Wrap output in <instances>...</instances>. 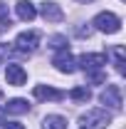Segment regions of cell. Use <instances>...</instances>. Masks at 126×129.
Segmentation results:
<instances>
[{
    "label": "cell",
    "instance_id": "ac0fdd59",
    "mask_svg": "<svg viewBox=\"0 0 126 129\" xmlns=\"http://www.w3.org/2000/svg\"><path fill=\"white\" fill-rule=\"evenodd\" d=\"M77 35H79V37H89V35H92V27H79Z\"/></svg>",
    "mask_w": 126,
    "mask_h": 129
},
{
    "label": "cell",
    "instance_id": "277c9868",
    "mask_svg": "<svg viewBox=\"0 0 126 129\" xmlns=\"http://www.w3.org/2000/svg\"><path fill=\"white\" fill-rule=\"evenodd\" d=\"M77 64L82 70H87V72H92V70H101L104 64H106V55L104 52H87V55H82L77 60Z\"/></svg>",
    "mask_w": 126,
    "mask_h": 129
},
{
    "label": "cell",
    "instance_id": "e0dca14e",
    "mask_svg": "<svg viewBox=\"0 0 126 129\" xmlns=\"http://www.w3.org/2000/svg\"><path fill=\"white\" fill-rule=\"evenodd\" d=\"M87 80L94 82V84H99V82H104V72H99V70H92V72L87 75Z\"/></svg>",
    "mask_w": 126,
    "mask_h": 129
},
{
    "label": "cell",
    "instance_id": "5bb4252c",
    "mask_svg": "<svg viewBox=\"0 0 126 129\" xmlns=\"http://www.w3.org/2000/svg\"><path fill=\"white\" fill-rule=\"evenodd\" d=\"M10 27H13V22H10V15H8V5L0 3V32L10 30Z\"/></svg>",
    "mask_w": 126,
    "mask_h": 129
},
{
    "label": "cell",
    "instance_id": "ba28073f",
    "mask_svg": "<svg viewBox=\"0 0 126 129\" xmlns=\"http://www.w3.org/2000/svg\"><path fill=\"white\" fill-rule=\"evenodd\" d=\"M40 13H42V17H45L47 22H62L64 20V10L57 3H52V0H45V3L40 5Z\"/></svg>",
    "mask_w": 126,
    "mask_h": 129
},
{
    "label": "cell",
    "instance_id": "2e32d148",
    "mask_svg": "<svg viewBox=\"0 0 126 129\" xmlns=\"http://www.w3.org/2000/svg\"><path fill=\"white\" fill-rule=\"evenodd\" d=\"M111 55L116 57V70L124 75V47H121V45H116V47L111 50Z\"/></svg>",
    "mask_w": 126,
    "mask_h": 129
},
{
    "label": "cell",
    "instance_id": "d6986e66",
    "mask_svg": "<svg viewBox=\"0 0 126 129\" xmlns=\"http://www.w3.org/2000/svg\"><path fill=\"white\" fill-rule=\"evenodd\" d=\"M5 129H25V124H20V122H8Z\"/></svg>",
    "mask_w": 126,
    "mask_h": 129
},
{
    "label": "cell",
    "instance_id": "5b68a950",
    "mask_svg": "<svg viewBox=\"0 0 126 129\" xmlns=\"http://www.w3.org/2000/svg\"><path fill=\"white\" fill-rule=\"evenodd\" d=\"M52 64H54L59 72H64V75H72V72L77 70V60L72 57V52H69V50H59V52L54 55Z\"/></svg>",
    "mask_w": 126,
    "mask_h": 129
},
{
    "label": "cell",
    "instance_id": "3957f363",
    "mask_svg": "<svg viewBox=\"0 0 126 129\" xmlns=\"http://www.w3.org/2000/svg\"><path fill=\"white\" fill-rule=\"evenodd\" d=\"M40 47V32L37 30H27V32H20L15 37V50L17 52H35Z\"/></svg>",
    "mask_w": 126,
    "mask_h": 129
},
{
    "label": "cell",
    "instance_id": "ffe728a7",
    "mask_svg": "<svg viewBox=\"0 0 126 129\" xmlns=\"http://www.w3.org/2000/svg\"><path fill=\"white\" fill-rule=\"evenodd\" d=\"M8 52H10V47H8L5 42H0V60H3V57H8Z\"/></svg>",
    "mask_w": 126,
    "mask_h": 129
},
{
    "label": "cell",
    "instance_id": "9a60e30c",
    "mask_svg": "<svg viewBox=\"0 0 126 129\" xmlns=\"http://www.w3.org/2000/svg\"><path fill=\"white\" fill-rule=\"evenodd\" d=\"M49 47L57 50V52H59V50H67V37H64V35H52V37H49Z\"/></svg>",
    "mask_w": 126,
    "mask_h": 129
},
{
    "label": "cell",
    "instance_id": "8992f818",
    "mask_svg": "<svg viewBox=\"0 0 126 129\" xmlns=\"http://www.w3.org/2000/svg\"><path fill=\"white\" fill-rule=\"evenodd\" d=\"M101 104H106V107H111V109H121V87L119 84H106V89L101 92Z\"/></svg>",
    "mask_w": 126,
    "mask_h": 129
},
{
    "label": "cell",
    "instance_id": "9c48e42d",
    "mask_svg": "<svg viewBox=\"0 0 126 129\" xmlns=\"http://www.w3.org/2000/svg\"><path fill=\"white\" fill-rule=\"evenodd\" d=\"M5 80L8 84H13V87H22L25 82H27V72L22 70V64H8V70H5Z\"/></svg>",
    "mask_w": 126,
    "mask_h": 129
},
{
    "label": "cell",
    "instance_id": "4fadbf2b",
    "mask_svg": "<svg viewBox=\"0 0 126 129\" xmlns=\"http://www.w3.org/2000/svg\"><path fill=\"white\" fill-rule=\"evenodd\" d=\"M69 97H72L74 102H89V99H92V92H89V87H74V89L69 92Z\"/></svg>",
    "mask_w": 126,
    "mask_h": 129
},
{
    "label": "cell",
    "instance_id": "52a82bcc",
    "mask_svg": "<svg viewBox=\"0 0 126 129\" xmlns=\"http://www.w3.org/2000/svg\"><path fill=\"white\" fill-rule=\"evenodd\" d=\"M32 94H35V99H40V102H59V99L67 97L62 89H54V87H47V84H37Z\"/></svg>",
    "mask_w": 126,
    "mask_h": 129
},
{
    "label": "cell",
    "instance_id": "7a4b0ae2",
    "mask_svg": "<svg viewBox=\"0 0 126 129\" xmlns=\"http://www.w3.org/2000/svg\"><path fill=\"white\" fill-rule=\"evenodd\" d=\"M92 25L99 32H106V35H114V32L121 30V20H119V15H114V13H99L92 20Z\"/></svg>",
    "mask_w": 126,
    "mask_h": 129
},
{
    "label": "cell",
    "instance_id": "6da1fadb",
    "mask_svg": "<svg viewBox=\"0 0 126 129\" xmlns=\"http://www.w3.org/2000/svg\"><path fill=\"white\" fill-rule=\"evenodd\" d=\"M82 129H106L111 124V114L106 109H89L79 117Z\"/></svg>",
    "mask_w": 126,
    "mask_h": 129
},
{
    "label": "cell",
    "instance_id": "30bf717a",
    "mask_svg": "<svg viewBox=\"0 0 126 129\" xmlns=\"http://www.w3.org/2000/svg\"><path fill=\"white\" fill-rule=\"evenodd\" d=\"M15 13H17V17H20V20L30 22V20H35V17H37V8L32 5L30 0H20V3L15 5Z\"/></svg>",
    "mask_w": 126,
    "mask_h": 129
},
{
    "label": "cell",
    "instance_id": "8fae6325",
    "mask_svg": "<svg viewBox=\"0 0 126 129\" xmlns=\"http://www.w3.org/2000/svg\"><path fill=\"white\" fill-rule=\"evenodd\" d=\"M5 112L10 114H25L27 109H30V104H27V99H20V97H15V99H10L5 107H3Z\"/></svg>",
    "mask_w": 126,
    "mask_h": 129
},
{
    "label": "cell",
    "instance_id": "44dd1931",
    "mask_svg": "<svg viewBox=\"0 0 126 129\" xmlns=\"http://www.w3.org/2000/svg\"><path fill=\"white\" fill-rule=\"evenodd\" d=\"M0 124H5V109L0 107Z\"/></svg>",
    "mask_w": 126,
    "mask_h": 129
},
{
    "label": "cell",
    "instance_id": "7c38bea8",
    "mask_svg": "<svg viewBox=\"0 0 126 129\" xmlns=\"http://www.w3.org/2000/svg\"><path fill=\"white\" fill-rule=\"evenodd\" d=\"M42 129H67V119L59 114H47L42 122Z\"/></svg>",
    "mask_w": 126,
    "mask_h": 129
}]
</instances>
